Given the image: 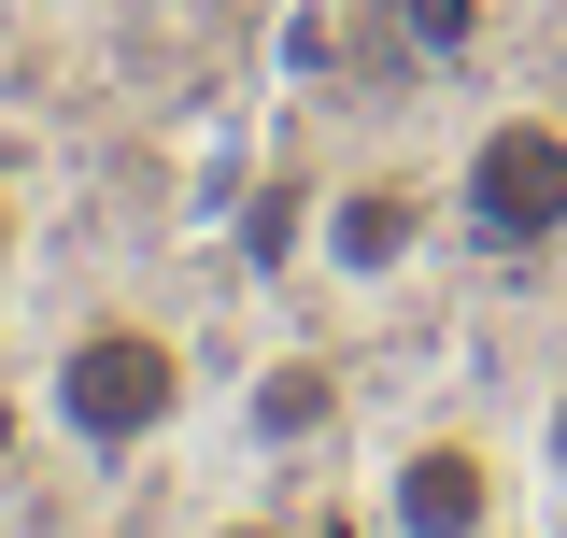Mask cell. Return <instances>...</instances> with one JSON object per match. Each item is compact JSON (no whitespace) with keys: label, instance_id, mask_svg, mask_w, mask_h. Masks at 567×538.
<instances>
[{"label":"cell","instance_id":"cell-1","mask_svg":"<svg viewBox=\"0 0 567 538\" xmlns=\"http://www.w3.org/2000/svg\"><path fill=\"white\" fill-rule=\"evenodd\" d=\"M185 411H199V354H185L171 312H85V327H58V354H43V439L71 468L128 482L142 454L185 439Z\"/></svg>","mask_w":567,"mask_h":538},{"label":"cell","instance_id":"cell-2","mask_svg":"<svg viewBox=\"0 0 567 538\" xmlns=\"http://www.w3.org/2000/svg\"><path fill=\"white\" fill-rule=\"evenodd\" d=\"M369 510H383V538H511L525 525V439L425 397L369 439Z\"/></svg>","mask_w":567,"mask_h":538},{"label":"cell","instance_id":"cell-3","mask_svg":"<svg viewBox=\"0 0 567 538\" xmlns=\"http://www.w3.org/2000/svg\"><path fill=\"white\" fill-rule=\"evenodd\" d=\"M440 227L483 269L567 256V100H496L483 128L454 142V170H440Z\"/></svg>","mask_w":567,"mask_h":538},{"label":"cell","instance_id":"cell-4","mask_svg":"<svg viewBox=\"0 0 567 538\" xmlns=\"http://www.w3.org/2000/svg\"><path fill=\"white\" fill-rule=\"evenodd\" d=\"M425 241H454V227H440V170H412V156H354V170H327V199H312V269H327L341 298L412 283Z\"/></svg>","mask_w":567,"mask_h":538},{"label":"cell","instance_id":"cell-5","mask_svg":"<svg viewBox=\"0 0 567 538\" xmlns=\"http://www.w3.org/2000/svg\"><path fill=\"white\" fill-rule=\"evenodd\" d=\"M241 454H270V468H312L327 439H341V354H312V340H270L256 369H241Z\"/></svg>","mask_w":567,"mask_h":538},{"label":"cell","instance_id":"cell-6","mask_svg":"<svg viewBox=\"0 0 567 538\" xmlns=\"http://www.w3.org/2000/svg\"><path fill=\"white\" fill-rule=\"evenodd\" d=\"M412 71H483L496 58V0H383Z\"/></svg>","mask_w":567,"mask_h":538},{"label":"cell","instance_id":"cell-7","mask_svg":"<svg viewBox=\"0 0 567 538\" xmlns=\"http://www.w3.org/2000/svg\"><path fill=\"white\" fill-rule=\"evenodd\" d=\"M525 482L567 510V354H554V383H539V411H525Z\"/></svg>","mask_w":567,"mask_h":538},{"label":"cell","instance_id":"cell-8","mask_svg":"<svg viewBox=\"0 0 567 538\" xmlns=\"http://www.w3.org/2000/svg\"><path fill=\"white\" fill-rule=\"evenodd\" d=\"M298 538H383V510H369V482H354V496H312V510H298Z\"/></svg>","mask_w":567,"mask_h":538},{"label":"cell","instance_id":"cell-9","mask_svg":"<svg viewBox=\"0 0 567 538\" xmlns=\"http://www.w3.org/2000/svg\"><path fill=\"white\" fill-rule=\"evenodd\" d=\"M29 425H43V383H29V397H14V369H0V482L29 468Z\"/></svg>","mask_w":567,"mask_h":538},{"label":"cell","instance_id":"cell-10","mask_svg":"<svg viewBox=\"0 0 567 538\" xmlns=\"http://www.w3.org/2000/svg\"><path fill=\"white\" fill-rule=\"evenodd\" d=\"M14 256H29V185L0 170V283H14Z\"/></svg>","mask_w":567,"mask_h":538},{"label":"cell","instance_id":"cell-11","mask_svg":"<svg viewBox=\"0 0 567 538\" xmlns=\"http://www.w3.org/2000/svg\"><path fill=\"white\" fill-rule=\"evenodd\" d=\"M199 538H298V510H213Z\"/></svg>","mask_w":567,"mask_h":538},{"label":"cell","instance_id":"cell-12","mask_svg":"<svg viewBox=\"0 0 567 538\" xmlns=\"http://www.w3.org/2000/svg\"><path fill=\"white\" fill-rule=\"evenodd\" d=\"M0 369H14V283H0Z\"/></svg>","mask_w":567,"mask_h":538}]
</instances>
